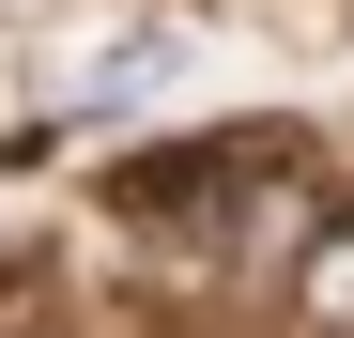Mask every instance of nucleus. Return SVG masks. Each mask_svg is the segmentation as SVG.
Here are the masks:
<instances>
[{
  "label": "nucleus",
  "instance_id": "obj_1",
  "mask_svg": "<svg viewBox=\"0 0 354 338\" xmlns=\"http://www.w3.org/2000/svg\"><path fill=\"white\" fill-rule=\"evenodd\" d=\"M247 169H262V139H201V154H139L108 200H124L139 231H185V215H216L231 185H247Z\"/></svg>",
  "mask_w": 354,
  "mask_h": 338
},
{
  "label": "nucleus",
  "instance_id": "obj_2",
  "mask_svg": "<svg viewBox=\"0 0 354 338\" xmlns=\"http://www.w3.org/2000/svg\"><path fill=\"white\" fill-rule=\"evenodd\" d=\"M308 323H324V338H354V215H339L324 261H308Z\"/></svg>",
  "mask_w": 354,
  "mask_h": 338
}]
</instances>
